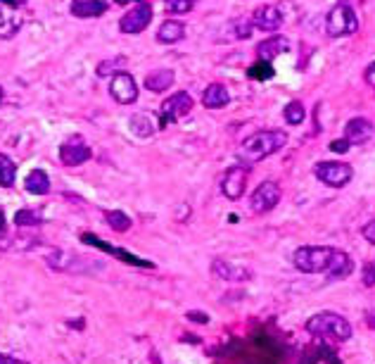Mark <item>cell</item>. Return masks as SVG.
Masks as SVG:
<instances>
[{
    "label": "cell",
    "instance_id": "obj_9",
    "mask_svg": "<svg viewBox=\"0 0 375 364\" xmlns=\"http://www.w3.org/2000/svg\"><path fill=\"white\" fill-rule=\"evenodd\" d=\"M278 202H280L278 183H276V181H264V183H259V186L255 188V193H252L250 207H252V212H257V215H266V212L273 210Z\"/></svg>",
    "mask_w": 375,
    "mask_h": 364
},
{
    "label": "cell",
    "instance_id": "obj_7",
    "mask_svg": "<svg viewBox=\"0 0 375 364\" xmlns=\"http://www.w3.org/2000/svg\"><path fill=\"white\" fill-rule=\"evenodd\" d=\"M45 262L55 271H67V274H81V271H93L102 267V264H86L83 257L74 255V252H67V250H53L45 257Z\"/></svg>",
    "mask_w": 375,
    "mask_h": 364
},
{
    "label": "cell",
    "instance_id": "obj_40",
    "mask_svg": "<svg viewBox=\"0 0 375 364\" xmlns=\"http://www.w3.org/2000/svg\"><path fill=\"white\" fill-rule=\"evenodd\" d=\"M5 231V210L0 207V234Z\"/></svg>",
    "mask_w": 375,
    "mask_h": 364
},
{
    "label": "cell",
    "instance_id": "obj_32",
    "mask_svg": "<svg viewBox=\"0 0 375 364\" xmlns=\"http://www.w3.org/2000/svg\"><path fill=\"white\" fill-rule=\"evenodd\" d=\"M235 29L233 31V36L235 38H250L252 36V22H247V20H238V22H233L230 24Z\"/></svg>",
    "mask_w": 375,
    "mask_h": 364
},
{
    "label": "cell",
    "instance_id": "obj_24",
    "mask_svg": "<svg viewBox=\"0 0 375 364\" xmlns=\"http://www.w3.org/2000/svg\"><path fill=\"white\" fill-rule=\"evenodd\" d=\"M186 36V26L176 20H166L164 24L157 29V40L159 43H178Z\"/></svg>",
    "mask_w": 375,
    "mask_h": 364
},
{
    "label": "cell",
    "instance_id": "obj_1",
    "mask_svg": "<svg viewBox=\"0 0 375 364\" xmlns=\"http://www.w3.org/2000/svg\"><path fill=\"white\" fill-rule=\"evenodd\" d=\"M285 143H287L285 131H280V129L259 131V134L242 141V146L238 148L235 158H238L240 162H247V165H255V162L282 150V148H285Z\"/></svg>",
    "mask_w": 375,
    "mask_h": 364
},
{
    "label": "cell",
    "instance_id": "obj_23",
    "mask_svg": "<svg viewBox=\"0 0 375 364\" xmlns=\"http://www.w3.org/2000/svg\"><path fill=\"white\" fill-rule=\"evenodd\" d=\"M24 188L31 195H45L50 190V176L43 169H31L24 179Z\"/></svg>",
    "mask_w": 375,
    "mask_h": 364
},
{
    "label": "cell",
    "instance_id": "obj_5",
    "mask_svg": "<svg viewBox=\"0 0 375 364\" xmlns=\"http://www.w3.org/2000/svg\"><path fill=\"white\" fill-rule=\"evenodd\" d=\"M314 174L319 181L326 183V186L342 188L351 181L354 172H351V167L347 162H319V165L314 167Z\"/></svg>",
    "mask_w": 375,
    "mask_h": 364
},
{
    "label": "cell",
    "instance_id": "obj_33",
    "mask_svg": "<svg viewBox=\"0 0 375 364\" xmlns=\"http://www.w3.org/2000/svg\"><path fill=\"white\" fill-rule=\"evenodd\" d=\"M349 148H351V143L347 141V138H335V141L330 143V150H333V153H340V155L347 153Z\"/></svg>",
    "mask_w": 375,
    "mask_h": 364
},
{
    "label": "cell",
    "instance_id": "obj_14",
    "mask_svg": "<svg viewBox=\"0 0 375 364\" xmlns=\"http://www.w3.org/2000/svg\"><path fill=\"white\" fill-rule=\"evenodd\" d=\"M24 24V15L17 10V5L5 3L0 8V38H15Z\"/></svg>",
    "mask_w": 375,
    "mask_h": 364
},
{
    "label": "cell",
    "instance_id": "obj_34",
    "mask_svg": "<svg viewBox=\"0 0 375 364\" xmlns=\"http://www.w3.org/2000/svg\"><path fill=\"white\" fill-rule=\"evenodd\" d=\"M363 283L366 286H375V264H363Z\"/></svg>",
    "mask_w": 375,
    "mask_h": 364
},
{
    "label": "cell",
    "instance_id": "obj_39",
    "mask_svg": "<svg viewBox=\"0 0 375 364\" xmlns=\"http://www.w3.org/2000/svg\"><path fill=\"white\" fill-rule=\"evenodd\" d=\"M0 364H26V362H19V360H13V357L0 355Z\"/></svg>",
    "mask_w": 375,
    "mask_h": 364
},
{
    "label": "cell",
    "instance_id": "obj_12",
    "mask_svg": "<svg viewBox=\"0 0 375 364\" xmlns=\"http://www.w3.org/2000/svg\"><path fill=\"white\" fill-rule=\"evenodd\" d=\"M247 176L250 172L245 169L242 165H235L223 174V181H221V190L228 200H240L245 195V188H247Z\"/></svg>",
    "mask_w": 375,
    "mask_h": 364
},
{
    "label": "cell",
    "instance_id": "obj_17",
    "mask_svg": "<svg viewBox=\"0 0 375 364\" xmlns=\"http://www.w3.org/2000/svg\"><path fill=\"white\" fill-rule=\"evenodd\" d=\"M252 24L264 29V31H276L282 24V15L276 5H262L255 13V17H252Z\"/></svg>",
    "mask_w": 375,
    "mask_h": 364
},
{
    "label": "cell",
    "instance_id": "obj_10",
    "mask_svg": "<svg viewBox=\"0 0 375 364\" xmlns=\"http://www.w3.org/2000/svg\"><path fill=\"white\" fill-rule=\"evenodd\" d=\"M109 96L119 103V105H131L138 100V86L136 79L129 72H117L109 81Z\"/></svg>",
    "mask_w": 375,
    "mask_h": 364
},
{
    "label": "cell",
    "instance_id": "obj_29",
    "mask_svg": "<svg viewBox=\"0 0 375 364\" xmlns=\"http://www.w3.org/2000/svg\"><path fill=\"white\" fill-rule=\"evenodd\" d=\"M273 67H271L269 60H257L255 65L250 67V79L255 81H266V79H273Z\"/></svg>",
    "mask_w": 375,
    "mask_h": 364
},
{
    "label": "cell",
    "instance_id": "obj_16",
    "mask_svg": "<svg viewBox=\"0 0 375 364\" xmlns=\"http://www.w3.org/2000/svg\"><path fill=\"white\" fill-rule=\"evenodd\" d=\"M212 274L223 281H247L252 276V271L240 267V264H233V262H228V259L218 257L212 262Z\"/></svg>",
    "mask_w": 375,
    "mask_h": 364
},
{
    "label": "cell",
    "instance_id": "obj_11",
    "mask_svg": "<svg viewBox=\"0 0 375 364\" xmlns=\"http://www.w3.org/2000/svg\"><path fill=\"white\" fill-rule=\"evenodd\" d=\"M152 22V8L147 3H138L119 20V29L124 33H141Z\"/></svg>",
    "mask_w": 375,
    "mask_h": 364
},
{
    "label": "cell",
    "instance_id": "obj_20",
    "mask_svg": "<svg viewBox=\"0 0 375 364\" xmlns=\"http://www.w3.org/2000/svg\"><path fill=\"white\" fill-rule=\"evenodd\" d=\"M351 271H354V259H351L344 250H335V257H333V262L326 274L330 276L333 281H342V279H347V276H351Z\"/></svg>",
    "mask_w": 375,
    "mask_h": 364
},
{
    "label": "cell",
    "instance_id": "obj_19",
    "mask_svg": "<svg viewBox=\"0 0 375 364\" xmlns=\"http://www.w3.org/2000/svg\"><path fill=\"white\" fill-rule=\"evenodd\" d=\"M290 50V40L285 36H273V38H266L262 40V43L257 45V55L259 60H273V57H278L280 53H287Z\"/></svg>",
    "mask_w": 375,
    "mask_h": 364
},
{
    "label": "cell",
    "instance_id": "obj_22",
    "mask_svg": "<svg viewBox=\"0 0 375 364\" xmlns=\"http://www.w3.org/2000/svg\"><path fill=\"white\" fill-rule=\"evenodd\" d=\"M202 103H205V107H209V109H221L230 103V93L223 84H212V86H207V91L202 93Z\"/></svg>",
    "mask_w": 375,
    "mask_h": 364
},
{
    "label": "cell",
    "instance_id": "obj_6",
    "mask_svg": "<svg viewBox=\"0 0 375 364\" xmlns=\"http://www.w3.org/2000/svg\"><path fill=\"white\" fill-rule=\"evenodd\" d=\"M193 109V98H190L186 91H178L171 98H166L164 103H161V109H159V126L161 129H166L169 124H174L181 117H186V114Z\"/></svg>",
    "mask_w": 375,
    "mask_h": 364
},
{
    "label": "cell",
    "instance_id": "obj_25",
    "mask_svg": "<svg viewBox=\"0 0 375 364\" xmlns=\"http://www.w3.org/2000/svg\"><path fill=\"white\" fill-rule=\"evenodd\" d=\"M15 176H17V165L8 158V155L0 153V186L13 188L15 186Z\"/></svg>",
    "mask_w": 375,
    "mask_h": 364
},
{
    "label": "cell",
    "instance_id": "obj_38",
    "mask_svg": "<svg viewBox=\"0 0 375 364\" xmlns=\"http://www.w3.org/2000/svg\"><path fill=\"white\" fill-rule=\"evenodd\" d=\"M188 319L200 321V324H207V321H209V317H207L205 312H188Z\"/></svg>",
    "mask_w": 375,
    "mask_h": 364
},
{
    "label": "cell",
    "instance_id": "obj_4",
    "mask_svg": "<svg viewBox=\"0 0 375 364\" xmlns=\"http://www.w3.org/2000/svg\"><path fill=\"white\" fill-rule=\"evenodd\" d=\"M326 29H328V36L333 38L351 36V33H356V29H359V20H356V13L347 3H337L335 8L328 13Z\"/></svg>",
    "mask_w": 375,
    "mask_h": 364
},
{
    "label": "cell",
    "instance_id": "obj_26",
    "mask_svg": "<svg viewBox=\"0 0 375 364\" xmlns=\"http://www.w3.org/2000/svg\"><path fill=\"white\" fill-rule=\"evenodd\" d=\"M282 117H285L287 124L297 126V124H302L304 117H307V109H304V105L299 100H292V103H287L285 109H282Z\"/></svg>",
    "mask_w": 375,
    "mask_h": 364
},
{
    "label": "cell",
    "instance_id": "obj_31",
    "mask_svg": "<svg viewBox=\"0 0 375 364\" xmlns=\"http://www.w3.org/2000/svg\"><path fill=\"white\" fill-rule=\"evenodd\" d=\"M193 0H164V8H166V13H171V15H186L193 10Z\"/></svg>",
    "mask_w": 375,
    "mask_h": 364
},
{
    "label": "cell",
    "instance_id": "obj_21",
    "mask_svg": "<svg viewBox=\"0 0 375 364\" xmlns=\"http://www.w3.org/2000/svg\"><path fill=\"white\" fill-rule=\"evenodd\" d=\"M174 69H154L145 77V89L152 91V93H164L169 86H174Z\"/></svg>",
    "mask_w": 375,
    "mask_h": 364
},
{
    "label": "cell",
    "instance_id": "obj_30",
    "mask_svg": "<svg viewBox=\"0 0 375 364\" xmlns=\"http://www.w3.org/2000/svg\"><path fill=\"white\" fill-rule=\"evenodd\" d=\"M15 224L17 227H38V224H43V217L33 210H19L15 215Z\"/></svg>",
    "mask_w": 375,
    "mask_h": 364
},
{
    "label": "cell",
    "instance_id": "obj_8",
    "mask_svg": "<svg viewBox=\"0 0 375 364\" xmlns=\"http://www.w3.org/2000/svg\"><path fill=\"white\" fill-rule=\"evenodd\" d=\"M81 241H83L86 245H93V248H97V250L107 252V255H114V257H119L121 262H126V264H134V267H145V269H152V267H154V264H152V262H147V259H141V257H136L134 252L124 250V248H114V245H109V243L100 241V238H97L95 234H88V231H83V234H81Z\"/></svg>",
    "mask_w": 375,
    "mask_h": 364
},
{
    "label": "cell",
    "instance_id": "obj_3",
    "mask_svg": "<svg viewBox=\"0 0 375 364\" xmlns=\"http://www.w3.org/2000/svg\"><path fill=\"white\" fill-rule=\"evenodd\" d=\"M337 248L330 245H304L297 248L295 255H292V264L304 271V274H319V271H328L333 257H335Z\"/></svg>",
    "mask_w": 375,
    "mask_h": 364
},
{
    "label": "cell",
    "instance_id": "obj_37",
    "mask_svg": "<svg viewBox=\"0 0 375 364\" xmlns=\"http://www.w3.org/2000/svg\"><path fill=\"white\" fill-rule=\"evenodd\" d=\"M363 79H366L368 86H373V89H375V62H373V65H368L366 74H363Z\"/></svg>",
    "mask_w": 375,
    "mask_h": 364
},
{
    "label": "cell",
    "instance_id": "obj_15",
    "mask_svg": "<svg viewBox=\"0 0 375 364\" xmlns=\"http://www.w3.org/2000/svg\"><path fill=\"white\" fill-rule=\"evenodd\" d=\"M375 134V126L371 119L366 117H356L349 119L347 126H344V138L351 143V146H361V143H368Z\"/></svg>",
    "mask_w": 375,
    "mask_h": 364
},
{
    "label": "cell",
    "instance_id": "obj_27",
    "mask_svg": "<svg viewBox=\"0 0 375 364\" xmlns=\"http://www.w3.org/2000/svg\"><path fill=\"white\" fill-rule=\"evenodd\" d=\"M131 131L141 138H147L154 134V126L147 114H134V117H131Z\"/></svg>",
    "mask_w": 375,
    "mask_h": 364
},
{
    "label": "cell",
    "instance_id": "obj_18",
    "mask_svg": "<svg viewBox=\"0 0 375 364\" xmlns=\"http://www.w3.org/2000/svg\"><path fill=\"white\" fill-rule=\"evenodd\" d=\"M109 3L107 0H74L72 15L81 17V20H93V17H102L107 13Z\"/></svg>",
    "mask_w": 375,
    "mask_h": 364
},
{
    "label": "cell",
    "instance_id": "obj_13",
    "mask_svg": "<svg viewBox=\"0 0 375 364\" xmlns=\"http://www.w3.org/2000/svg\"><path fill=\"white\" fill-rule=\"evenodd\" d=\"M60 160L65 167H79L90 160V148L83 143V138H72L60 148Z\"/></svg>",
    "mask_w": 375,
    "mask_h": 364
},
{
    "label": "cell",
    "instance_id": "obj_41",
    "mask_svg": "<svg viewBox=\"0 0 375 364\" xmlns=\"http://www.w3.org/2000/svg\"><path fill=\"white\" fill-rule=\"evenodd\" d=\"M3 96H5V93H3V89H0V103H3Z\"/></svg>",
    "mask_w": 375,
    "mask_h": 364
},
{
    "label": "cell",
    "instance_id": "obj_28",
    "mask_svg": "<svg viewBox=\"0 0 375 364\" xmlns=\"http://www.w3.org/2000/svg\"><path fill=\"white\" fill-rule=\"evenodd\" d=\"M105 219H107V224L112 227L114 231H129L131 229V217L126 215V212H119V210H109L105 212Z\"/></svg>",
    "mask_w": 375,
    "mask_h": 364
},
{
    "label": "cell",
    "instance_id": "obj_2",
    "mask_svg": "<svg viewBox=\"0 0 375 364\" xmlns=\"http://www.w3.org/2000/svg\"><path fill=\"white\" fill-rule=\"evenodd\" d=\"M307 331L314 333V336L344 343V340L351 338V324L342 314H335V312H319L307 321Z\"/></svg>",
    "mask_w": 375,
    "mask_h": 364
},
{
    "label": "cell",
    "instance_id": "obj_35",
    "mask_svg": "<svg viewBox=\"0 0 375 364\" xmlns=\"http://www.w3.org/2000/svg\"><path fill=\"white\" fill-rule=\"evenodd\" d=\"M119 62H124V60H112V62H100V65H97V74H100V77H107L109 72H114V65H119Z\"/></svg>",
    "mask_w": 375,
    "mask_h": 364
},
{
    "label": "cell",
    "instance_id": "obj_36",
    "mask_svg": "<svg viewBox=\"0 0 375 364\" xmlns=\"http://www.w3.org/2000/svg\"><path fill=\"white\" fill-rule=\"evenodd\" d=\"M361 234H363V238H366L368 243H375V219H373V222H368L366 227H363Z\"/></svg>",
    "mask_w": 375,
    "mask_h": 364
}]
</instances>
